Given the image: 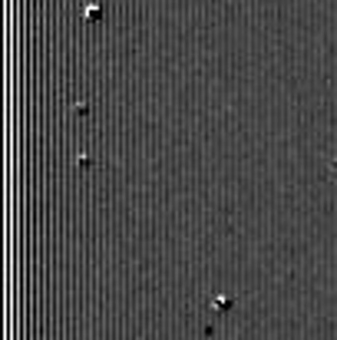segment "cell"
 Wrapping results in <instances>:
<instances>
[{"label":"cell","mask_w":337,"mask_h":340,"mask_svg":"<svg viewBox=\"0 0 337 340\" xmlns=\"http://www.w3.org/2000/svg\"><path fill=\"white\" fill-rule=\"evenodd\" d=\"M89 162H93V159H89V155H83V152H79V155H76V165H79V169H86V165H89Z\"/></svg>","instance_id":"277c9868"},{"label":"cell","mask_w":337,"mask_h":340,"mask_svg":"<svg viewBox=\"0 0 337 340\" xmlns=\"http://www.w3.org/2000/svg\"><path fill=\"white\" fill-rule=\"evenodd\" d=\"M331 175H337V159H331Z\"/></svg>","instance_id":"5b68a950"},{"label":"cell","mask_w":337,"mask_h":340,"mask_svg":"<svg viewBox=\"0 0 337 340\" xmlns=\"http://www.w3.org/2000/svg\"><path fill=\"white\" fill-rule=\"evenodd\" d=\"M99 13H103V3H99V0H89V3H83V17H86V20H96Z\"/></svg>","instance_id":"6da1fadb"},{"label":"cell","mask_w":337,"mask_h":340,"mask_svg":"<svg viewBox=\"0 0 337 340\" xmlns=\"http://www.w3.org/2000/svg\"><path fill=\"white\" fill-rule=\"evenodd\" d=\"M70 109L76 112V116H83V112H89V102H86V99H76V102H73Z\"/></svg>","instance_id":"7a4b0ae2"},{"label":"cell","mask_w":337,"mask_h":340,"mask_svg":"<svg viewBox=\"0 0 337 340\" xmlns=\"http://www.w3.org/2000/svg\"><path fill=\"white\" fill-rule=\"evenodd\" d=\"M228 304H231V301H228L225 294H222V297H212V307H228Z\"/></svg>","instance_id":"3957f363"}]
</instances>
